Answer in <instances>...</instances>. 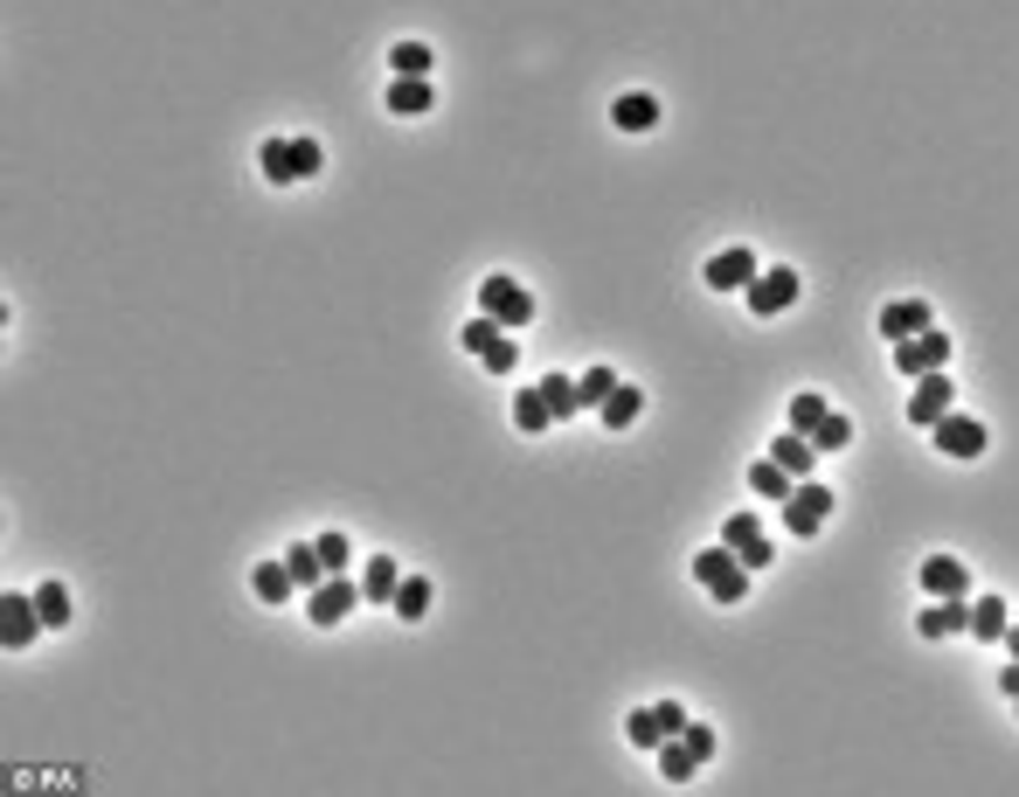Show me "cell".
I'll return each mask as SVG.
<instances>
[{
  "label": "cell",
  "mask_w": 1019,
  "mask_h": 797,
  "mask_svg": "<svg viewBox=\"0 0 1019 797\" xmlns=\"http://www.w3.org/2000/svg\"><path fill=\"white\" fill-rule=\"evenodd\" d=\"M694 583L708 589L715 604H742V597H749V569H742V555L728 548V542H721V548H700V555H694Z\"/></svg>",
  "instance_id": "1"
},
{
  "label": "cell",
  "mask_w": 1019,
  "mask_h": 797,
  "mask_svg": "<svg viewBox=\"0 0 1019 797\" xmlns=\"http://www.w3.org/2000/svg\"><path fill=\"white\" fill-rule=\"evenodd\" d=\"M479 313L486 319H500L507 333H520L534 319V292L528 285H513V277H479Z\"/></svg>",
  "instance_id": "2"
},
{
  "label": "cell",
  "mask_w": 1019,
  "mask_h": 797,
  "mask_svg": "<svg viewBox=\"0 0 1019 797\" xmlns=\"http://www.w3.org/2000/svg\"><path fill=\"white\" fill-rule=\"evenodd\" d=\"M825 513H832V493L812 479H798L791 485V500H783V534H798V542H812V534L825 527Z\"/></svg>",
  "instance_id": "3"
},
{
  "label": "cell",
  "mask_w": 1019,
  "mask_h": 797,
  "mask_svg": "<svg viewBox=\"0 0 1019 797\" xmlns=\"http://www.w3.org/2000/svg\"><path fill=\"white\" fill-rule=\"evenodd\" d=\"M944 361H950V333H936V326H923L916 340H895V375H902V381L936 375Z\"/></svg>",
  "instance_id": "4"
},
{
  "label": "cell",
  "mask_w": 1019,
  "mask_h": 797,
  "mask_svg": "<svg viewBox=\"0 0 1019 797\" xmlns=\"http://www.w3.org/2000/svg\"><path fill=\"white\" fill-rule=\"evenodd\" d=\"M742 298H749V313H756V319L791 313V305H798V271H783V264H777V271H756V285H749Z\"/></svg>",
  "instance_id": "5"
},
{
  "label": "cell",
  "mask_w": 1019,
  "mask_h": 797,
  "mask_svg": "<svg viewBox=\"0 0 1019 797\" xmlns=\"http://www.w3.org/2000/svg\"><path fill=\"white\" fill-rule=\"evenodd\" d=\"M950 409H957V389L944 381V368H936V375H916V396H908V423H916V430H936V423L950 417Z\"/></svg>",
  "instance_id": "6"
},
{
  "label": "cell",
  "mask_w": 1019,
  "mask_h": 797,
  "mask_svg": "<svg viewBox=\"0 0 1019 797\" xmlns=\"http://www.w3.org/2000/svg\"><path fill=\"white\" fill-rule=\"evenodd\" d=\"M354 597H361V583H354V576H326L320 589H305V617H312L320 631H333L340 617L354 610Z\"/></svg>",
  "instance_id": "7"
},
{
  "label": "cell",
  "mask_w": 1019,
  "mask_h": 797,
  "mask_svg": "<svg viewBox=\"0 0 1019 797\" xmlns=\"http://www.w3.org/2000/svg\"><path fill=\"white\" fill-rule=\"evenodd\" d=\"M35 631H42V610H35V597L8 589V597H0V646H8V652H29V646H35Z\"/></svg>",
  "instance_id": "8"
},
{
  "label": "cell",
  "mask_w": 1019,
  "mask_h": 797,
  "mask_svg": "<svg viewBox=\"0 0 1019 797\" xmlns=\"http://www.w3.org/2000/svg\"><path fill=\"white\" fill-rule=\"evenodd\" d=\"M756 271H763V264H756V250H749V243H736V250L708 256V271H700V277H708L715 292H749V285H756Z\"/></svg>",
  "instance_id": "9"
},
{
  "label": "cell",
  "mask_w": 1019,
  "mask_h": 797,
  "mask_svg": "<svg viewBox=\"0 0 1019 797\" xmlns=\"http://www.w3.org/2000/svg\"><path fill=\"white\" fill-rule=\"evenodd\" d=\"M936 451L971 465V458H985V423H978V417H957V409H950V417L936 423Z\"/></svg>",
  "instance_id": "10"
},
{
  "label": "cell",
  "mask_w": 1019,
  "mask_h": 797,
  "mask_svg": "<svg viewBox=\"0 0 1019 797\" xmlns=\"http://www.w3.org/2000/svg\"><path fill=\"white\" fill-rule=\"evenodd\" d=\"M964 625H971V597H929V610L916 617L923 638H950V631H964Z\"/></svg>",
  "instance_id": "11"
},
{
  "label": "cell",
  "mask_w": 1019,
  "mask_h": 797,
  "mask_svg": "<svg viewBox=\"0 0 1019 797\" xmlns=\"http://www.w3.org/2000/svg\"><path fill=\"white\" fill-rule=\"evenodd\" d=\"M923 589L929 597H971V569H964L957 555H929L923 562Z\"/></svg>",
  "instance_id": "12"
},
{
  "label": "cell",
  "mask_w": 1019,
  "mask_h": 797,
  "mask_svg": "<svg viewBox=\"0 0 1019 797\" xmlns=\"http://www.w3.org/2000/svg\"><path fill=\"white\" fill-rule=\"evenodd\" d=\"M1006 625H1012V604L1006 597H971V625H964V631H971L978 646H999Z\"/></svg>",
  "instance_id": "13"
},
{
  "label": "cell",
  "mask_w": 1019,
  "mask_h": 797,
  "mask_svg": "<svg viewBox=\"0 0 1019 797\" xmlns=\"http://www.w3.org/2000/svg\"><path fill=\"white\" fill-rule=\"evenodd\" d=\"M923 326H936L923 298H895V305H881V333H887V340H916Z\"/></svg>",
  "instance_id": "14"
},
{
  "label": "cell",
  "mask_w": 1019,
  "mask_h": 797,
  "mask_svg": "<svg viewBox=\"0 0 1019 797\" xmlns=\"http://www.w3.org/2000/svg\"><path fill=\"white\" fill-rule=\"evenodd\" d=\"M611 125H617V133H652V125H659V97L624 91L617 105H611Z\"/></svg>",
  "instance_id": "15"
},
{
  "label": "cell",
  "mask_w": 1019,
  "mask_h": 797,
  "mask_svg": "<svg viewBox=\"0 0 1019 797\" xmlns=\"http://www.w3.org/2000/svg\"><path fill=\"white\" fill-rule=\"evenodd\" d=\"M770 458H777V465L791 472V479H812V458H819V444H812L804 430H783L777 444H770Z\"/></svg>",
  "instance_id": "16"
},
{
  "label": "cell",
  "mask_w": 1019,
  "mask_h": 797,
  "mask_svg": "<svg viewBox=\"0 0 1019 797\" xmlns=\"http://www.w3.org/2000/svg\"><path fill=\"white\" fill-rule=\"evenodd\" d=\"M396 589H403L396 555H375L368 569H361V597H368V604H396Z\"/></svg>",
  "instance_id": "17"
},
{
  "label": "cell",
  "mask_w": 1019,
  "mask_h": 797,
  "mask_svg": "<svg viewBox=\"0 0 1019 797\" xmlns=\"http://www.w3.org/2000/svg\"><path fill=\"white\" fill-rule=\"evenodd\" d=\"M596 417H604V430H632V423L645 417V396L632 389V381H617V389L604 396V409H596Z\"/></svg>",
  "instance_id": "18"
},
{
  "label": "cell",
  "mask_w": 1019,
  "mask_h": 797,
  "mask_svg": "<svg viewBox=\"0 0 1019 797\" xmlns=\"http://www.w3.org/2000/svg\"><path fill=\"white\" fill-rule=\"evenodd\" d=\"M284 569H292V583H299V597H305V589H320V583H326V562H320V542H292V548H284Z\"/></svg>",
  "instance_id": "19"
},
{
  "label": "cell",
  "mask_w": 1019,
  "mask_h": 797,
  "mask_svg": "<svg viewBox=\"0 0 1019 797\" xmlns=\"http://www.w3.org/2000/svg\"><path fill=\"white\" fill-rule=\"evenodd\" d=\"M388 112H396V118H424L430 112V76H396V84H388Z\"/></svg>",
  "instance_id": "20"
},
{
  "label": "cell",
  "mask_w": 1019,
  "mask_h": 797,
  "mask_svg": "<svg viewBox=\"0 0 1019 797\" xmlns=\"http://www.w3.org/2000/svg\"><path fill=\"white\" fill-rule=\"evenodd\" d=\"M694 769H700V756L687 749V735H666V742H659V777H666V784H687Z\"/></svg>",
  "instance_id": "21"
},
{
  "label": "cell",
  "mask_w": 1019,
  "mask_h": 797,
  "mask_svg": "<svg viewBox=\"0 0 1019 797\" xmlns=\"http://www.w3.org/2000/svg\"><path fill=\"white\" fill-rule=\"evenodd\" d=\"M513 423H520V430H548V423H555V409H548L541 381H534V389H520V396H513Z\"/></svg>",
  "instance_id": "22"
},
{
  "label": "cell",
  "mask_w": 1019,
  "mask_h": 797,
  "mask_svg": "<svg viewBox=\"0 0 1019 797\" xmlns=\"http://www.w3.org/2000/svg\"><path fill=\"white\" fill-rule=\"evenodd\" d=\"M250 583H257V597H264V604H292V589H299V583H292V569H284V562H264V569H257Z\"/></svg>",
  "instance_id": "23"
},
{
  "label": "cell",
  "mask_w": 1019,
  "mask_h": 797,
  "mask_svg": "<svg viewBox=\"0 0 1019 797\" xmlns=\"http://www.w3.org/2000/svg\"><path fill=\"white\" fill-rule=\"evenodd\" d=\"M749 485H756V493H763V500H791V485H798V479L783 472L777 458H763V465H749Z\"/></svg>",
  "instance_id": "24"
},
{
  "label": "cell",
  "mask_w": 1019,
  "mask_h": 797,
  "mask_svg": "<svg viewBox=\"0 0 1019 797\" xmlns=\"http://www.w3.org/2000/svg\"><path fill=\"white\" fill-rule=\"evenodd\" d=\"M396 617H403V625L430 617V583H424V576H403V589H396Z\"/></svg>",
  "instance_id": "25"
},
{
  "label": "cell",
  "mask_w": 1019,
  "mask_h": 797,
  "mask_svg": "<svg viewBox=\"0 0 1019 797\" xmlns=\"http://www.w3.org/2000/svg\"><path fill=\"white\" fill-rule=\"evenodd\" d=\"M257 160H264V181H278V188L299 181V174H292V139H264V153H257Z\"/></svg>",
  "instance_id": "26"
},
{
  "label": "cell",
  "mask_w": 1019,
  "mask_h": 797,
  "mask_svg": "<svg viewBox=\"0 0 1019 797\" xmlns=\"http://www.w3.org/2000/svg\"><path fill=\"white\" fill-rule=\"evenodd\" d=\"M430 49L424 42H396V49H388V70H396V76H430Z\"/></svg>",
  "instance_id": "27"
},
{
  "label": "cell",
  "mask_w": 1019,
  "mask_h": 797,
  "mask_svg": "<svg viewBox=\"0 0 1019 797\" xmlns=\"http://www.w3.org/2000/svg\"><path fill=\"white\" fill-rule=\"evenodd\" d=\"M825 417H832V409H825V396H812V389H798V396H791V430H804V437H812Z\"/></svg>",
  "instance_id": "28"
},
{
  "label": "cell",
  "mask_w": 1019,
  "mask_h": 797,
  "mask_svg": "<svg viewBox=\"0 0 1019 797\" xmlns=\"http://www.w3.org/2000/svg\"><path fill=\"white\" fill-rule=\"evenodd\" d=\"M611 389H617V375H611V368H583V375H576V402H583V409H604Z\"/></svg>",
  "instance_id": "29"
},
{
  "label": "cell",
  "mask_w": 1019,
  "mask_h": 797,
  "mask_svg": "<svg viewBox=\"0 0 1019 797\" xmlns=\"http://www.w3.org/2000/svg\"><path fill=\"white\" fill-rule=\"evenodd\" d=\"M35 610H42V625H70V617H76L63 583H42V589H35Z\"/></svg>",
  "instance_id": "30"
},
{
  "label": "cell",
  "mask_w": 1019,
  "mask_h": 797,
  "mask_svg": "<svg viewBox=\"0 0 1019 797\" xmlns=\"http://www.w3.org/2000/svg\"><path fill=\"white\" fill-rule=\"evenodd\" d=\"M320 562H326V576H354V542L347 534H320Z\"/></svg>",
  "instance_id": "31"
},
{
  "label": "cell",
  "mask_w": 1019,
  "mask_h": 797,
  "mask_svg": "<svg viewBox=\"0 0 1019 797\" xmlns=\"http://www.w3.org/2000/svg\"><path fill=\"white\" fill-rule=\"evenodd\" d=\"M500 333H507L500 319H486V313H479V319H465V333H458V340H465V354H472V361H479V354H486L492 340H500Z\"/></svg>",
  "instance_id": "32"
},
{
  "label": "cell",
  "mask_w": 1019,
  "mask_h": 797,
  "mask_svg": "<svg viewBox=\"0 0 1019 797\" xmlns=\"http://www.w3.org/2000/svg\"><path fill=\"white\" fill-rule=\"evenodd\" d=\"M624 735H632V749H659V742H666V728H659V714H652V707H638L632 722H624Z\"/></svg>",
  "instance_id": "33"
},
{
  "label": "cell",
  "mask_w": 1019,
  "mask_h": 797,
  "mask_svg": "<svg viewBox=\"0 0 1019 797\" xmlns=\"http://www.w3.org/2000/svg\"><path fill=\"white\" fill-rule=\"evenodd\" d=\"M513 361H520V340H513V333H500V340L479 354V368H486V375H513Z\"/></svg>",
  "instance_id": "34"
},
{
  "label": "cell",
  "mask_w": 1019,
  "mask_h": 797,
  "mask_svg": "<svg viewBox=\"0 0 1019 797\" xmlns=\"http://www.w3.org/2000/svg\"><path fill=\"white\" fill-rule=\"evenodd\" d=\"M541 396H548V409H555V417H576V409H583V402H576V381H569V375H548Z\"/></svg>",
  "instance_id": "35"
},
{
  "label": "cell",
  "mask_w": 1019,
  "mask_h": 797,
  "mask_svg": "<svg viewBox=\"0 0 1019 797\" xmlns=\"http://www.w3.org/2000/svg\"><path fill=\"white\" fill-rule=\"evenodd\" d=\"M812 444H819V451H840V444H853V423L840 417V409H832V417L812 430Z\"/></svg>",
  "instance_id": "36"
},
{
  "label": "cell",
  "mask_w": 1019,
  "mask_h": 797,
  "mask_svg": "<svg viewBox=\"0 0 1019 797\" xmlns=\"http://www.w3.org/2000/svg\"><path fill=\"white\" fill-rule=\"evenodd\" d=\"M756 534H763V527H756V513H728V521H721V542H728V548L756 542Z\"/></svg>",
  "instance_id": "37"
},
{
  "label": "cell",
  "mask_w": 1019,
  "mask_h": 797,
  "mask_svg": "<svg viewBox=\"0 0 1019 797\" xmlns=\"http://www.w3.org/2000/svg\"><path fill=\"white\" fill-rule=\"evenodd\" d=\"M292 174H299V181L320 174V139H292Z\"/></svg>",
  "instance_id": "38"
},
{
  "label": "cell",
  "mask_w": 1019,
  "mask_h": 797,
  "mask_svg": "<svg viewBox=\"0 0 1019 797\" xmlns=\"http://www.w3.org/2000/svg\"><path fill=\"white\" fill-rule=\"evenodd\" d=\"M679 735H687V749H694L700 763H708V756H715V728H708V722H687V728H679Z\"/></svg>",
  "instance_id": "39"
},
{
  "label": "cell",
  "mask_w": 1019,
  "mask_h": 797,
  "mask_svg": "<svg viewBox=\"0 0 1019 797\" xmlns=\"http://www.w3.org/2000/svg\"><path fill=\"white\" fill-rule=\"evenodd\" d=\"M652 714H659V728H666V735L687 728V707H679V701H652Z\"/></svg>",
  "instance_id": "40"
},
{
  "label": "cell",
  "mask_w": 1019,
  "mask_h": 797,
  "mask_svg": "<svg viewBox=\"0 0 1019 797\" xmlns=\"http://www.w3.org/2000/svg\"><path fill=\"white\" fill-rule=\"evenodd\" d=\"M999 646H1006V652L1019 659V617H1012V625H1006V638H999Z\"/></svg>",
  "instance_id": "41"
}]
</instances>
